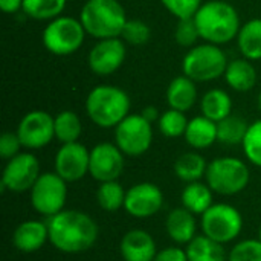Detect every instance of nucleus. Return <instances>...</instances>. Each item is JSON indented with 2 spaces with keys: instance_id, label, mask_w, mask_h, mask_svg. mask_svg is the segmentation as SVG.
Returning a JSON list of instances; mask_svg holds the SVG:
<instances>
[{
  "instance_id": "nucleus-1",
  "label": "nucleus",
  "mask_w": 261,
  "mask_h": 261,
  "mask_svg": "<svg viewBox=\"0 0 261 261\" xmlns=\"http://www.w3.org/2000/svg\"><path fill=\"white\" fill-rule=\"evenodd\" d=\"M46 223L50 245L63 254H83L95 246L99 236L96 222L78 210H63Z\"/></svg>"
},
{
  "instance_id": "nucleus-2",
  "label": "nucleus",
  "mask_w": 261,
  "mask_h": 261,
  "mask_svg": "<svg viewBox=\"0 0 261 261\" xmlns=\"http://www.w3.org/2000/svg\"><path fill=\"white\" fill-rule=\"evenodd\" d=\"M194 21L200 38L217 46L226 44L237 38L240 31V15L237 9L223 0L202 3L194 14Z\"/></svg>"
},
{
  "instance_id": "nucleus-3",
  "label": "nucleus",
  "mask_w": 261,
  "mask_h": 261,
  "mask_svg": "<svg viewBox=\"0 0 261 261\" xmlns=\"http://www.w3.org/2000/svg\"><path fill=\"white\" fill-rule=\"evenodd\" d=\"M127 20L125 9L118 0H87L80 12L87 35L96 40L121 37Z\"/></svg>"
},
{
  "instance_id": "nucleus-4",
  "label": "nucleus",
  "mask_w": 261,
  "mask_h": 261,
  "mask_svg": "<svg viewBox=\"0 0 261 261\" xmlns=\"http://www.w3.org/2000/svg\"><path fill=\"white\" fill-rule=\"evenodd\" d=\"M90 121L101 128H115L130 113V96L116 86H98L86 98Z\"/></svg>"
},
{
  "instance_id": "nucleus-5",
  "label": "nucleus",
  "mask_w": 261,
  "mask_h": 261,
  "mask_svg": "<svg viewBox=\"0 0 261 261\" xmlns=\"http://www.w3.org/2000/svg\"><path fill=\"white\" fill-rule=\"evenodd\" d=\"M208 187L220 196H236L246 190L251 180L248 165L232 156H223L211 161L205 174Z\"/></svg>"
},
{
  "instance_id": "nucleus-6",
  "label": "nucleus",
  "mask_w": 261,
  "mask_h": 261,
  "mask_svg": "<svg viewBox=\"0 0 261 261\" xmlns=\"http://www.w3.org/2000/svg\"><path fill=\"white\" fill-rule=\"evenodd\" d=\"M228 58L220 46L213 43H203L191 47L182 61L184 75L190 76L196 83L214 81L225 75Z\"/></svg>"
},
{
  "instance_id": "nucleus-7",
  "label": "nucleus",
  "mask_w": 261,
  "mask_h": 261,
  "mask_svg": "<svg viewBox=\"0 0 261 261\" xmlns=\"http://www.w3.org/2000/svg\"><path fill=\"white\" fill-rule=\"evenodd\" d=\"M86 34L87 32L80 18L60 15L47 23L43 29L41 40L47 52L58 57H66L75 54L83 46Z\"/></svg>"
},
{
  "instance_id": "nucleus-8",
  "label": "nucleus",
  "mask_w": 261,
  "mask_h": 261,
  "mask_svg": "<svg viewBox=\"0 0 261 261\" xmlns=\"http://www.w3.org/2000/svg\"><path fill=\"white\" fill-rule=\"evenodd\" d=\"M243 216L228 203H214L200 216L202 232L220 245L234 242L243 231Z\"/></svg>"
},
{
  "instance_id": "nucleus-9",
  "label": "nucleus",
  "mask_w": 261,
  "mask_h": 261,
  "mask_svg": "<svg viewBox=\"0 0 261 261\" xmlns=\"http://www.w3.org/2000/svg\"><path fill=\"white\" fill-rule=\"evenodd\" d=\"M34 211L44 217H52L64 210L67 200V182L54 173H43L29 191Z\"/></svg>"
},
{
  "instance_id": "nucleus-10",
  "label": "nucleus",
  "mask_w": 261,
  "mask_h": 261,
  "mask_svg": "<svg viewBox=\"0 0 261 261\" xmlns=\"http://www.w3.org/2000/svg\"><path fill=\"white\" fill-rule=\"evenodd\" d=\"M115 144L130 158L147 153L153 144V127L141 113L128 115L115 127Z\"/></svg>"
},
{
  "instance_id": "nucleus-11",
  "label": "nucleus",
  "mask_w": 261,
  "mask_h": 261,
  "mask_svg": "<svg viewBox=\"0 0 261 261\" xmlns=\"http://www.w3.org/2000/svg\"><path fill=\"white\" fill-rule=\"evenodd\" d=\"M40 162L32 153H18L9 159L2 173V191L21 194L31 191L40 177Z\"/></svg>"
},
{
  "instance_id": "nucleus-12",
  "label": "nucleus",
  "mask_w": 261,
  "mask_h": 261,
  "mask_svg": "<svg viewBox=\"0 0 261 261\" xmlns=\"http://www.w3.org/2000/svg\"><path fill=\"white\" fill-rule=\"evenodd\" d=\"M55 118L44 110L26 113L17 127V135L26 150H40L55 138Z\"/></svg>"
},
{
  "instance_id": "nucleus-13",
  "label": "nucleus",
  "mask_w": 261,
  "mask_h": 261,
  "mask_svg": "<svg viewBox=\"0 0 261 261\" xmlns=\"http://www.w3.org/2000/svg\"><path fill=\"white\" fill-rule=\"evenodd\" d=\"M124 153L116 144L101 142L90 150L89 174L99 184L118 180L125 167Z\"/></svg>"
},
{
  "instance_id": "nucleus-14",
  "label": "nucleus",
  "mask_w": 261,
  "mask_h": 261,
  "mask_svg": "<svg viewBox=\"0 0 261 261\" xmlns=\"http://www.w3.org/2000/svg\"><path fill=\"white\" fill-rule=\"evenodd\" d=\"M164 206L162 190L151 182H141L130 187L125 193L124 210L135 219H150Z\"/></svg>"
},
{
  "instance_id": "nucleus-15",
  "label": "nucleus",
  "mask_w": 261,
  "mask_h": 261,
  "mask_svg": "<svg viewBox=\"0 0 261 261\" xmlns=\"http://www.w3.org/2000/svg\"><path fill=\"white\" fill-rule=\"evenodd\" d=\"M89 164L90 151L80 142L61 144L54 159L55 173L67 184L80 182L86 177L89 174Z\"/></svg>"
},
{
  "instance_id": "nucleus-16",
  "label": "nucleus",
  "mask_w": 261,
  "mask_h": 261,
  "mask_svg": "<svg viewBox=\"0 0 261 261\" xmlns=\"http://www.w3.org/2000/svg\"><path fill=\"white\" fill-rule=\"evenodd\" d=\"M125 44L119 37L102 38L89 52V67L98 76L115 73L125 61Z\"/></svg>"
},
{
  "instance_id": "nucleus-17",
  "label": "nucleus",
  "mask_w": 261,
  "mask_h": 261,
  "mask_svg": "<svg viewBox=\"0 0 261 261\" xmlns=\"http://www.w3.org/2000/svg\"><path fill=\"white\" fill-rule=\"evenodd\" d=\"M119 252L124 261H153L158 248L151 234L144 229H132L121 239Z\"/></svg>"
},
{
  "instance_id": "nucleus-18",
  "label": "nucleus",
  "mask_w": 261,
  "mask_h": 261,
  "mask_svg": "<svg viewBox=\"0 0 261 261\" xmlns=\"http://www.w3.org/2000/svg\"><path fill=\"white\" fill-rule=\"evenodd\" d=\"M46 242H49V229L46 222L26 220L21 222L12 234L14 246L23 254H32L40 251Z\"/></svg>"
},
{
  "instance_id": "nucleus-19",
  "label": "nucleus",
  "mask_w": 261,
  "mask_h": 261,
  "mask_svg": "<svg viewBox=\"0 0 261 261\" xmlns=\"http://www.w3.org/2000/svg\"><path fill=\"white\" fill-rule=\"evenodd\" d=\"M165 229L168 237L177 245H188L197 234V220L193 213L184 206L174 208L165 219Z\"/></svg>"
},
{
  "instance_id": "nucleus-20",
  "label": "nucleus",
  "mask_w": 261,
  "mask_h": 261,
  "mask_svg": "<svg viewBox=\"0 0 261 261\" xmlns=\"http://www.w3.org/2000/svg\"><path fill=\"white\" fill-rule=\"evenodd\" d=\"M197 101V87L196 81L187 75L176 76L167 89V102L170 109L179 112H188L194 107Z\"/></svg>"
},
{
  "instance_id": "nucleus-21",
  "label": "nucleus",
  "mask_w": 261,
  "mask_h": 261,
  "mask_svg": "<svg viewBox=\"0 0 261 261\" xmlns=\"http://www.w3.org/2000/svg\"><path fill=\"white\" fill-rule=\"evenodd\" d=\"M223 76L226 84L236 92H249L257 84V69L248 58L229 61Z\"/></svg>"
},
{
  "instance_id": "nucleus-22",
  "label": "nucleus",
  "mask_w": 261,
  "mask_h": 261,
  "mask_svg": "<svg viewBox=\"0 0 261 261\" xmlns=\"http://www.w3.org/2000/svg\"><path fill=\"white\" fill-rule=\"evenodd\" d=\"M184 138L187 144L194 150L210 148L214 142H217V122L208 119L203 115L196 116L188 121Z\"/></svg>"
},
{
  "instance_id": "nucleus-23",
  "label": "nucleus",
  "mask_w": 261,
  "mask_h": 261,
  "mask_svg": "<svg viewBox=\"0 0 261 261\" xmlns=\"http://www.w3.org/2000/svg\"><path fill=\"white\" fill-rule=\"evenodd\" d=\"M180 202L182 206L190 213H193L194 216H202L214 205L213 190L208 187V184H203L200 180L187 184V187L180 194Z\"/></svg>"
},
{
  "instance_id": "nucleus-24",
  "label": "nucleus",
  "mask_w": 261,
  "mask_h": 261,
  "mask_svg": "<svg viewBox=\"0 0 261 261\" xmlns=\"http://www.w3.org/2000/svg\"><path fill=\"white\" fill-rule=\"evenodd\" d=\"M188 261H228L223 245L214 242L205 234L196 236L185 248Z\"/></svg>"
},
{
  "instance_id": "nucleus-25",
  "label": "nucleus",
  "mask_w": 261,
  "mask_h": 261,
  "mask_svg": "<svg viewBox=\"0 0 261 261\" xmlns=\"http://www.w3.org/2000/svg\"><path fill=\"white\" fill-rule=\"evenodd\" d=\"M200 110L202 115L214 122H220L222 119L232 115V99L229 93H226L222 89H213L208 90L202 101H200Z\"/></svg>"
},
{
  "instance_id": "nucleus-26",
  "label": "nucleus",
  "mask_w": 261,
  "mask_h": 261,
  "mask_svg": "<svg viewBox=\"0 0 261 261\" xmlns=\"http://www.w3.org/2000/svg\"><path fill=\"white\" fill-rule=\"evenodd\" d=\"M237 46L243 58L251 61L261 60V18H252L240 28Z\"/></svg>"
},
{
  "instance_id": "nucleus-27",
  "label": "nucleus",
  "mask_w": 261,
  "mask_h": 261,
  "mask_svg": "<svg viewBox=\"0 0 261 261\" xmlns=\"http://www.w3.org/2000/svg\"><path fill=\"white\" fill-rule=\"evenodd\" d=\"M208 170V164L205 158L196 151H188L180 154L174 162V174L179 180L191 184L199 182L202 177H205Z\"/></svg>"
},
{
  "instance_id": "nucleus-28",
  "label": "nucleus",
  "mask_w": 261,
  "mask_h": 261,
  "mask_svg": "<svg viewBox=\"0 0 261 261\" xmlns=\"http://www.w3.org/2000/svg\"><path fill=\"white\" fill-rule=\"evenodd\" d=\"M249 124L246 119L237 115H229L228 118L217 122V142L225 145L243 144Z\"/></svg>"
},
{
  "instance_id": "nucleus-29",
  "label": "nucleus",
  "mask_w": 261,
  "mask_h": 261,
  "mask_svg": "<svg viewBox=\"0 0 261 261\" xmlns=\"http://www.w3.org/2000/svg\"><path fill=\"white\" fill-rule=\"evenodd\" d=\"M55 139L61 144L78 142L83 133V124L80 116L75 112L64 110L55 116Z\"/></svg>"
},
{
  "instance_id": "nucleus-30",
  "label": "nucleus",
  "mask_w": 261,
  "mask_h": 261,
  "mask_svg": "<svg viewBox=\"0 0 261 261\" xmlns=\"http://www.w3.org/2000/svg\"><path fill=\"white\" fill-rule=\"evenodd\" d=\"M125 190L118 180L102 182L96 191V200L101 210L107 213H116L124 208L125 202Z\"/></svg>"
},
{
  "instance_id": "nucleus-31",
  "label": "nucleus",
  "mask_w": 261,
  "mask_h": 261,
  "mask_svg": "<svg viewBox=\"0 0 261 261\" xmlns=\"http://www.w3.org/2000/svg\"><path fill=\"white\" fill-rule=\"evenodd\" d=\"M67 0H23L21 11L34 20H54L61 15Z\"/></svg>"
},
{
  "instance_id": "nucleus-32",
  "label": "nucleus",
  "mask_w": 261,
  "mask_h": 261,
  "mask_svg": "<svg viewBox=\"0 0 261 261\" xmlns=\"http://www.w3.org/2000/svg\"><path fill=\"white\" fill-rule=\"evenodd\" d=\"M158 125H159L161 133L165 138L176 139V138H180V136L185 135L187 127H188V119H187L184 112L170 109V110H167V112H164L161 115V118L158 121Z\"/></svg>"
},
{
  "instance_id": "nucleus-33",
  "label": "nucleus",
  "mask_w": 261,
  "mask_h": 261,
  "mask_svg": "<svg viewBox=\"0 0 261 261\" xmlns=\"http://www.w3.org/2000/svg\"><path fill=\"white\" fill-rule=\"evenodd\" d=\"M242 147L246 159L255 167L261 168V119L249 124Z\"/></svg>"
},
{
  "instance_id": "nucleus-34",
  "label": "nucleus",
  "mask_w": 261,
  "mask_h": 261,
  "mask_svg": "<svg viewBox=\"0 0 261 261\" xmlns=\"http://www.w3.org/2000/svg\"><path fill=\"white\" fill-rule=\"evenodd\" d=\"M228 261H261V242L258 239H246L236 243Z\"/></svg>"
},
{
  "instance_id": "nucleus-35",
  "label": "nucleus",
  "mask_w": 261,
  "mask_h": 261,
  "mask_svg": "<svg viewBox=\"0 0 261 261\" xmlns=\"http://www.w3.org/2000/svg\"><path fill=\"white\" fill-rule=\"evenodd\" d=\"M122 40L127 41L128 44L133 46H142L145 43H148L150 37H151V29L150 26L142 21V20H127L124 31H122Z\"/></svg>"
},
{
  "instance_id": "nucleus-36",
  "label": "nucleus",
  "mask_w": 261,
  "mask_h": 261,
  "mask_svg": "<svg viewBox=\"0 0 261 261\" xmlns=\"http://www.w3.org/2000/svg\"><path fill=\"white\" fill-rule=\"evenodd\" d=\"M176 43L182 47H194L197 40L200 38L199 29L196 26L194 17L188 18H179V23L174 31Z\"/></svg>"
},
{
  "instance_id": "nucleus-37",
  "label": "nucleus",
  "mask_w": 261,
  "mask_h": 261,
  "mask_svg": "<svg viewBox=\"0 0 261 261\" xmlns=\"http://www.w3.org/2000/svg\"><path fill=\"white\" fill-rule=\"evenodd\" d=\"M164 8L177 18L194 17L197 9L202 6V0H161Z\"/></svg>"
},
{
  "instance_id": "nucleus-38",
  "label": "nucleus",
  "mask_w": 261,
  "mask_h": 261,
  "mask_svg": "<svg viewBox=\"0 0 261 261\" xmlns=\"http://www.w3.org/2000/svg\"><path fill=\"white\" fill-rule=\"evenodd\" d=\"M21 141L15 133L12 132H5L0 138V158L5 161L12 159L14 156H17L21 150Z\"/></svg>"
},
{
  "instance_id": "nucleus-39",
  "label": "nucleus",
  "mask_w": 261,
  "mask_h": 261,
  "mask_svg": "<svg viewBox=\"0 0 261 261\" xmlns=\"http://www.w3.org/2000/svg\"><path fill=\"white\" fill-rule=\"evenodd\" d=\"M153 261H188L185 249L179 246H170L162 251H158Z\"/></svg>"
},
{
  "instance_id": "nucleus-40",
  "label": "nucleus",
  "mask_w": 261,
  "mask_h": 261,
  "mask_svg": "<svg viewBox=\"0 0 261 261\" xmlns=\"http://www.w3.org/2000/svg\"><path fill=\"white\" fill-rule=\"evenodd\" d=\"M0 8L5 14H15L23 8V0H0Z\"/></svg>"
},
{
  "instance_id": "nucleus-41",
  "label": "nucleus",
  "mask_w": 261,
  "mask_h": 261,
  "mask_svg": "<svg viewBox=\"0 0 261 261\" xmlns=\"http://www.w3.org/2000/svg\"><path fill=\"white\" fill-rule=\"evenodd\" d=\"M141 115L148 121V122H156V121H159V118H161V115H159V112H158V109L154 107V106H147L142 112H141Z\"/></svg>"
},
{
  "instance_id": "nucleus-42",
  "label": "nucleus",
  "mask_w": 261,
  "mask_h": 261,
  "mask_svg": "<svg viewBox=\"0 0 261 261\" xmlns=\"http://www.w3.org/2000/svg\"><path fill=\"white\" fill-rule=\"evenodd\" d=\"M258 109H260V112H261V90H260V95H258Z\"/></svg>"
},
{
  "instance_id": "nucleus-43",
  "label": "nucleus",
  "mask_w": 261,
  "mask_h": 261,
  "mask_svg": "<svg viewBox=\"0 0 261 261\" xmlns=\"http://www.w3.org/2000/svg\"><path fill=\"white\" fill-rule=\"evenodd\" d=\"M258 240L261 242V226H260V229H258Z\"/></svg>"
}]
</instances>
